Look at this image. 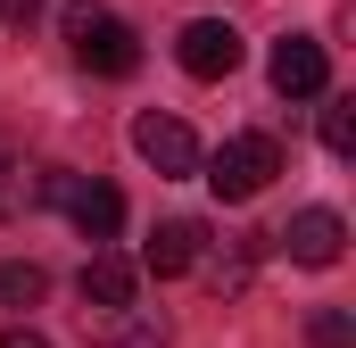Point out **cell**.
Returning a JSON list of instances; mask_svg holds the SVG:
<instances>
[{"instance_id": "obj_1", "label": "cell", "mask_w": 356, "mask_h": 348, "mask_svg": "<svg viewBox=\"0 0 356 348\" xmlns=\"http://www.w3.org/2000/svg\"><path fill=\"white\" fill-rule=\"evenodd\" d=\"M58 25H67L75 67H91V75H133V67H141V33H133L116 8H99V0H67Z\"/></svg>"}, {"instance_id": "obj_2", "label": "cell", "mask_w": 356, "mask_h": 348, "mask_svg": "<svg viewBox=\"0 0 356 348\" xmlns=\"http://www.w3.org/2000/svg\"><path fill=\"white\" fill-rule=\"evenodd\" d=\"M33 207H67L83 241H116L124 232V191L116 182H91V174H67V166L33 174Z\"/></svg>"}, {"instance_id": "obj_3", "label": "cell", "mask_w": 356, "mask_h": 348, "mask_svg": "<svg viewBox=\"0 0 356 348\" xmlns=\"http://www.w3.org/2000/svg\"><path fill=\"white\" fill-rule=\"evenodd\" d=\"M199 174H207L216 199H257L273 174H282V141L273 133H232L216 158H199Z\"/></svg>"}, {"instance_id": "obj_4", "label": "cell", "mask_w": 356, "mask_h": 348, "mask_svg": "<svg viewBox=\"0 0 356 348\" xmlns=\"http://www.w3.org/2000/svg\"><path fill=\"white\" fill-rule=\"evenodd\" d=\"M266 75H273V91H282V100H315V91L332 84V58H323V42H315V33H282Z\"/></svg>"}, {"instance_id": "obj_5", "label": "cell", "mask_w": 356, "mask_h": 348, "mask_svg": "<svg viewBox=\"0 0 356 348\" xmlns=\"http://www.w3.org/2000/svg\"><path fill=\"white\" fill-rule=\"evenodd\" d=\"M175 58L199 75V84H216V75H232V67H241V33H232L224 17H191V25H182V42H175Z\"/></svg>"}, {"instance_id": "obj_6", "label": "cell", "mask_w": 356, "mask_h": 348, "mask_svg": "<svg viewBox=\"0 0 356 348\" xmlns=\"http://www.w3.org/2000/svg\"><path fill=\"white\" fill-rule=\"evenodd\" d=\"M273 241H282L298 265H340V249H348V224H340L332 207H298V216H290Z\"/></svg>"}, {"instance_id": "obj_7", "label": "cell", "mask_w": 356, "mask_h": 348, "mask_svg": "<svg viewBox=\"0 0 356 348\" xmlns=\"http://www.w3.org/2000/svg\"><path fill=\"white\" fill-rule=\"evenodd\" d=\"M133 150H141L158 174H199V141H191L182 116H158V108H149V116L133 125Z\"/></svg>"}, {"instance_id": "obj_8", "label": "cell", "mask_w": 356, "mask_h": 348, "mask_svg": "<svg viewBox=\"0 0 356 348\" xmlns=\"http://www.w3.org/2000/svg\"><path fill=\"white\" fill-rule=\"evenodd\" d=\"M83 332L99 348H166V324L149 307H133V299L124 307H83Z\"/></svg>"}, {"instance_id": "obj_9", "label": "cell", "mask_w": 356, "mask_h": 348, "mask_svg": "<svg viewBox=\"0 0 356 348\" xmlns=\"http://www.w3.org/2000/svg\"><path fill=\"white\" fill-rule=\"evenodd\" d=\"M207 258V224H191V216H166L158 232H149V249H141V265L166 282V274H191V265Z\"/></svg>"}, {"instance_id": "obj_10", "label": "cell", "mask_w": 356, "mask_h": 348, "mask_svg": "<svg viewBox=\"0 0 356 348\" xmlns=\"http://www.w3.org/2000/svg\"><path fill=\"white\" fill-rule=\"evenodd\" d=\"M133 282H141V274H133L124 258H108V249H99V258H91L83 274H75V290H83V307H124V299H133Z\"/></svg>"}, {"instance_id": "obj_11", "label": "cell", "mask_w": 356, "mask_h": 348, "mask_svg": "<svg viewBox=\"0 0 356 348\" xmlns=\"http://www.w3.org/2000/svg\"><path fill=\"white\" fill-rule=\"evenodd\" d=\"M50 290V274L42 265H17V258H0V307H33Z\"/></svg>"}, {"instance_id": "obj_12", "label": "cell", "mask_w": 356, "mask_h": 348, "mask_svg": "<svg viewBox=\"0 0 356 348\" xmlns=\"http://www.w3.org/2000/svg\"><path fill=\"white\" fill-rule=\"evenodd\" d=\"M17 207H33V166H25L17 150H0V224H8Z\"/></svg>"}, {"instance_id": "obj_13", "label": "cell", "mask_w": 356, "mask_h": 348, "mask_svg": "<svg viewBox=\"0 0 356 348\" xmlns=\"http://www.w3.org/2000/svg\"><path fill=\"white\" fill-rule=\"evenodd\" d=\"M323 150L332 158H356V100H332L323 108Z\"/></svg>"}, {"instance_id": "obj_14", "label": "cell", "mask_w": 356, "mask_h": 348, "mask_svg": "<svg viewBox=\"0 0 356 348\" xmlns=\"http://www.w3.org/2000/svg\"><path fill=\"white\" fill-rule=\"evenodd\" d=\"M307 340H315V348H356V324L340 315V307H323V315L307 324Z\"/></svg>"}, {"instance_id": "obj_15", "label": "cell", "mask_w": 356, "mask_h": 348, "mask_svg": "<svg viewBox=\"0 0 356 348\" xmlns=\"http://www.w3.org/2000/svg\"><path fill=\"white\" fill-rule=\"evenodd\" d=\"M0 348H50V340H42L33 324H8V332H0Z\"/></svg>"}, {"instance_id": "obj_16", "label": "cell", "mask_w": 356, "mask_h": 348, "mask_svg": "<svg viewBox=\"0 0 356 348\" xmlns=\"http://www.w3.org/2000/svg\"><path fill=\"white\" fill-rule=\"evenodd\" d=\"M33 8L42 0H0V25H33Z\"/></svg>"}]
</instances>
